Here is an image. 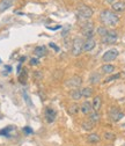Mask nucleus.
Segmentation results:
<instances>
[{
	"mask_svg": "<svg viewBox=\"0 0 125 146\" xmlns=\"http://www.w3.org/2000/svg\"><path fill=\"white\" fill-rule=\"evenodd\" d=\"M93 110H95V111H99L100 110V108H101V106H102V99H101V96L100 95H97V96H95L94 98V100H93Z\"/></svg>",
	"mask_w": 125,
	"mask_h": 146,
	"instance_id": "obj_15",
	"label": "nucleus"
},
{
	"mask_svg": "<svg viewBox=\"0 0 125 146\" xmlns=\"http://www.w3.org/2000/svg\"><path fill=\"white\" fill-rule=\"evenodd\" d=\"M120 77V74H114V76H110V77H108L105 80H104V82H111V81H114V80H116V79H118Z\"/></svg>",
	"mask_w": 125,
	"mask_h": 146,
	"instance_id": "obj_26",
	"label": "nucleus"
},
{
	"mask_svg": "<svg viewBox=\"0 0 125 146\" xmlns=\"http://www.w3.org/2000/svg\"><path fill=\"white\" fill-rule=\"evenodd\" d=\"M65 85L68 88H71V89H78L82 85V78L81 77H78V76H74L72 78H69L68 80H66Z\"/></svg>",
	"mask_w": 125,
	"mask_h": 146,
	"instance_id": "obj_5",
	"label": "nucleus"
},
{
	"mask_svg": "<svg viewBox=\"0 0 125 146\" xmlns=\"http://www.w3.org/2000/svg\"><path fill=\"white\" fill-rule=\"evenodd\" d=\"M100 115H99V111H95V110H93L91 114H89V121H91L92 123H97L99 121H100Z\"/></svg>",
	"mask_w": 125,
	"mask_h": 146,
	"instance_id": "obj_18",
	"label": "nucleus"
},
{
	"mask_svg": "<svg viewBox=\"0 0 125 146\" xmlns=\"http://www.w3.org/2000/svg\"><path fill=\"white\" fill-rule=\"evenodd\" d=\"M19 80H20L22 84H24V82H26V80H27V71H26V70H23L22 72H20Z\"/></svg>",
	"mask_w": 125,
	"mask_h": 146,
	"instance_id": "obj_25",
	"label": "nucleus"
},
{
	"mask_svg": "<svg viewBox=\"0 0 125 146\" xmlns=\"http://www.w3.org/2000/svg\"><path fill=\"white\" fill-rule=\"evenodd\" d=\"M81 31H82V35L88 40V38H93V35H94V25L93 22H89V21H86L81 28Z\"/></svg>",
	"mask_w": 125,
	"mask_h": 146,
	"instance_id": "obj_4",
	"label": "nucleus"
},
{
	"mask_svg": "<svg viewBox=\"0 0 125 146\" xmlns=\"http://www.w3.org/2000/svg\"><path fill=\"white\" fill-rule=\"evenodd\" d=\"M80 110V107L78 106V104H75V103H73L72 106L69 107V113L72 114V115H75V114H78V111Z\"/></svg>",
	"mask_w": 125,
	"mask_h": 146,
	"instance_id": "obj_22",
	"label": "nucleus"
},
{
	"mask_svg": "<svg viewBox=\"0 0 125 146\" xmlns=\"http://www.w3.org/2000/svg\"><path fill=\"white\" fill-rule=\"evenodd\" d=\"M100 20L103 22V25L108 26V27H116L118 25V22H119V16L112 11L105 9V11L101 12Z\"/></svg>",
	"mask_w": 125,
	"mask_h": 146,
	"instance_id": "obj_1",
	"label": "nucleus"
},
{
	"mask_svg": "<svg viewBox=\"0 0 125 146\" xmlns=\"http://www.w3.org/2000/svg\"><path fill=\"white\" fill-rule=\"evenodd\" d=\"M93 13H94L93 9L91 7L86 6V5H81L77 9V16H78V19L81 20V21H83V22H86V21H88L89 19H91V17L93 16Z\"/></svg>",
	"mask_w": 125,
	"mask_h": 146,
	"instance_id": "obj_2",
	"label": "nucleus"
},
{
	"mask_svg": "<svg viewBox=\"0 0 125 146\" xmlns=\"http://www.w3.org/2000/svg\"><path fill=\"white\" fill-rule=\"evenodd\" d=\"M1 63H3V60H1V59H0V64H1Z\"/></svg>",
	"mask_w": 125,
	"mask_h": 146,
	"instance_id": "obj_35",
	"label": "nucleus"
},
{
	"mask_svg": "<svg viewBox=\"0 0 125 146\" xmlns=\"http://www.w3.org/2000/svg\"><path fill=\"white\" fill-rule=\"evenodd\" d=\"M82 96L81 94V89H73L72 92H71V98L73 100H80Z\"/></svg>",
	"mask_w": 125,
	"mask_h": 146,
	"instance_id": "obj_21",
	"label": "nucleus"
},
{
	"mask_svg": "<svg viewBox=\"0 0 125 146\" xmlns=\"http://www.w3.org/2000/svg\"><path fill=\"white\" fill-rule=\"evenodd\" d=\"M109 117H110V119L112 121V122H118V121H120L123 117H124V114L119 110L118 108H111L110 110H109Z\"/></svg>",
	"mask_w": 125,
	"mask_h": 146,
	"instance_id": "obj_8",
	"label": "nucleus"
},
{
	"mask_svg": "<svg viewBox=\"0 0 125 146\" xmlns=\"http://www.w3.org/2000/svg\"><path fill=\"white\" fill-rule=\"evenodd\" d=\"M23 132L24 133H32V129H30V127L29 126H26V127H23Z\"/></svg>",
	"mask_w": 125,
	"mask_h": 146,
	"instance_id": "obj_29",
	"label": "nucleus"
},
{
	"mask_svg": "<svg viewBox=\"0 0 125 146\" xmlns=\"http://www.w3.org/2000/svg\"><path fill=\"white\" fill-rule=\"evenodd\" d=\"M13 4V0H1L0 1V13L7 11Z\"/></svg>",
	"mask_w": 125,
	"mask_h": 146,
	"instance_id": "obj_14",
	"label": "nucleus"
},
{
	"mask_svg": "<svg viewBox=\"0 0 125 146\" xmlns=\"http://www.w3.org/2000/svg\"><path fill=\"white\" fill-rule=\"evenodd\" d=\"M87 140L89 143H92V144H96V143H99L101 140V137L99 135H96V133H91L87 137Z\"/></svg>",
	"mask_w": 125,
	"mask_h": 146,
	"instance_id": "obj_19",
	"label": "nucleus"
},
{
	"mask_svg": "<svg viewBox=\"0 0 125 146\" xmlns=\"http://www.w3.org/2000/svg\"><path fill=\"white\" fill-rule=\"evenodd\" d=\"M30 64L31 65H37L38 64V58L36 57V58H31L30 59Z\"/></svg>",
	"mask_w": 125,
	"mask_h": 146,
	"instance_id": "obj_30",
	"label": "nucleus"
},
{
	"mask_svg": "<svg viewBox=\"0 0 125 146\" xmlns=\"http://www.w3.org/2000/svg\"><path fill=\"white\" fill-rule=\"evenodd\" d=\"M93 126H94V123H92L89 119L82 123V127H83L85 130H92V129H93Z\"/></svg>",
	"mask_w": 125,
	"mask_h": 146,
	"instance_id": "obj_23",
	"label": "nucleus"
},
{
	"mask_svg": "<svg viewBox=\"0 0 125 146\" xmlns=\"http://www.w3.org/2000/svg\"><path fill=\"white\" fill-rule=\"evenodd\" d=\"M34 53H35V56H36L37 58L44 57L46 54V48L45 46H36L35 50H34Z\"/></svg>",
	"mask_w": 125,
	"mask_h": 146,
	"instance_id": "obj_13",
	"label": "nucleus"
},
{
	"mask_svg": "<svg viewBox=\"0 0 125 146\" xmlns=\"http://www.w3.org/2000/svg\"><path fill=\"white\" fill-rule=\"evenodd\" d=\"M45 117H46V121L49 123L53 122L55 121V117H56V111L53 110V109H51V108H46L45 109Z\"/></svg>",
	"mask_w": 125,
	"mask_h": 146,
	"instance_id": "obj_12",
	"label": "nucleus"
},
{
	"mask_svg": "<svg viewBox=\"0 0 125 146\" xmlns=\"http://www.w3.org/2000/svg\"><path fill=\"white\" fill-rule=\"evenodd\" d=\"M117 40H118V35L114 30H109L108 34H106L104 37H102V42L104 44H114L117 42Z\"/></svg>",
	"mask_w": 125,
	"mask_h": 146,
	"instance_id": "obj_6",
	"label": "nucleus"
},
{
	"mask_svg": "<svg viewBox=\"0 0 125 146\" xmlns=\"http://www.w3.org/2000/svg\"><path fill=\"white\" fill-rule=\"evenodd\" d=\"M12 130H13V127H12V126H8V127H6V129H4V130L0 131V135H5L6 137H8V132L12 131Z\"/></svg>",
	"mask_w": 125,
	"mask_h": 146,
	"instance_id": "obj_27",
	"label": "nucleus"
},
{
	"mask_svg": "<svg viewBox=\"0 0 125 146\" xmlns=\"http://www.w3.org/2000/svg\"><path fill=\"white\" fill-rule=\"evenodd\" d=\"M59 28H60V26H57V27H48V29H50V30H57Z\"/></svg>",
	"mask_w": 125,
	"mask_h": 146,
	"instance_id": "obj_32",
	"label": "nucleus"
},
{
	"mask_svg": "<svg viewBox=\"0 0 125 146\" xmlns=\"http://www.w3.org/2000/svg\"><path fill=\"white\" fill-rule=\"evenodd\" d=\"M35 76V74H34ZM35 77H36V78H40L41 77V74H40V71H37V73H36V76H35Z\"/></svg>",
	"mask_w": 125,
	"mask_h": 146,
	"instance_id": "obj_34",
	"label": "nucleus"
},
{
	"mask_svg": "<svg viewBox=\"0 0 125 146\" xmlns=\"http://www.w3.org/2000/svg\"><path fill=\"white\" fill-rule=\"evenodd\" d=\"M100 81H101V74L97 72H93L91 74V77H89V82L93 84V85H96Z\"/></svg>",
	"mask_w": 125,
	"mask_h": 146,
	"instance_id": "obj_16",
	"label": "nucleus"
},
{
	"mask_svg": "<svg viewBox=\"0 0 125 146\" xmlns=\"http://www.w3.org/2000/svg\"><path fill=\"white\" fill-rule=\"evenodd\" d=\"M80 110L82 114L85 115H89L92 111H93V104L91 102H88V101H85L81 106H80Z\"/></svg>",
	"mask_w": 125,
	"mask_h": 146,
	"instance_id": "obj_9",
	"label": "nucleus"
},
{
	"mask_svg": "<svg viewBox=\"0 0 125 146\" xmlns=\"http://www.w3.org/2000/svg\"><path fill=\"white\" fill-rule=\"evenodd\" d=\"M123 146H125V144H124V145H123Z\"/></svg>",
	"mask_w": 125,
	"mask_h": 146,
	"instance_id": "obj_36",
	"label": "nucleus"
},
{
	"mask_svg": "<svg viewBox=\"0 0 125 146\" xmlns=\"http://www.w3.org/2000/svg\"><path fill=\"white\" fill-rule=\"evenodd\" d=\"M112 7V11L114 12H117V13H120V12H124L125 11V3L124 1H116L111 5Z\"/></svg>",
	"mask_w": 125,
	"mask_h": 146,
	"instance_id": "obj_11",
	"label": "nucleus"
},
{
	"mask_svg": "<svg viewBox=\"0 0 125 146\" xmlns=\"http://www.w3.org/2000/svg\"><path fill=\"white\" fill-rule=\"evenodd\" d=\"M81 94L83 98H91L93 95V89L91 87H85L81 89Z\"/></svg>",
	"mask_w": 125,
	"mask_h": 146,
	"instance_id": "obj_20",
	"label": "nucleus"
},
{
	"mask_svg": "<svg viewBox=\"0 0 125 146\" xmlns=\"http://www.w3.org/2000/svg\"><path fill=\"white\" fill-rule=\"evenodd\" d=\"M96 45V42L94 38H88L83 42V51L88 52V51H92Z\"/></svg>",
	"mask_w": 125,
	"mask_h": 146,
	"instance_id": "obj_10",
	"label": "nucleus"
},
{
	"mask_svg": "<svg viewBox=\"0 0 125 146\" xmlns=\"http://www.w3.org/2000/svg\"><path fill=\"white\" fill-rule=\"evenodd\" d=\"M118 50L117 49H110L108 50L104 54H103V57H102V60L105 62V63H109V62H112L115 60L117 57H118Z\"/></svg>",
	"mask_w": 125,
	"mask_h": 146,
	"instance_id": "obj_7",
	"label": "nucleus"
},
{
	"mask_svg": "<svg viewBox=\"0 0 125 146\" xmlns=\"http://www.w3.org/2000/svg\"><path fill=\"white\" fill-rule=\"evenodd\" d=\"M102 72L105 73V74H111V73L115 71V66L114 65H110V64H105L102 66Z\"/></svg>",
	"mask_w": 125,
	"mask_h": 146,
	"instance_id": "obj_17",
	"label": "nucleus"
},
{
	"mask_svg": "<svg viewBox=\"0 0 125 146\" xmlns=\"http://www.w3.org/2000/svg\"><path fill=\"white\" fill-rule=\"evenodd\" d=\"M96 31H97V34L101 36V37H104V36H105L106 34H108V31H109V30L106 29L105 27H99Z\"/></svg>",
	"mask_w": 125,
	"mask_h": 146,
	"instance_id": "obj_24",
	"label": "nucleus"
},
{
	"mask_svg": "<svg viewBox=\"0 0 125 146\" xmlns=\"http://www.w3.org/2000/svg\"><path fill=\"white\" fill-rule=\"evenodd\" d=\"M104 138L106 140H112V139H115V135L111 133V132H105L104 133Z\"/></svg>",
	"mask_w": 125,
	"mask_h": 146,
	"instance_id": "obj_28",
	"label": "nucleus"
},
{
	"mask_svg": "<svg viewBox=\"0 0 125 146\" xmlns=\"http://www.w3.org/2000/svg\"><path fill=\"white\" fill-rule=\"evenodd\" d=\"M83 51V41L80 37H77L73 40L72 43V54L73 56H79Z\"/></svg>",
	"mask_w": 125,
	"mask_h": 146,
	"instance_id": "obj_3",
	"label": "nucleus"
},
{
	"mask_svg": "<svg viewBox=\"0 0 125 146\" xmlns=\"http://www.w3.org/2000/svg\"><path fill=\"white\" fill-rule=\"evenodd\" d=\"M105 1H106V3H108V4H111V5H112L114 3H116V1H115V0H105Z\"/></svg>",
	"mask_w": 125,
	"mask_h": 146,
	"instance_id": "obj_33",
	"label": "nucleus"
},
{
	"mask_svg": "<svg viewBox=\"0 0 125 146\" xmlns=\"http://www.w3.org/2000/svg\"><path fill=\"white\" fill-rule=\"evenodd\" d=\"M50 46H51L52 49H55L56 51H59V48H58V46H57L55 43H50Z\"/></svg>",
	"mask_w": 125,
	"mask_h": 146,
	"instance_id": "obj_31",
	"label": "nucleus"
}]
</instances>
